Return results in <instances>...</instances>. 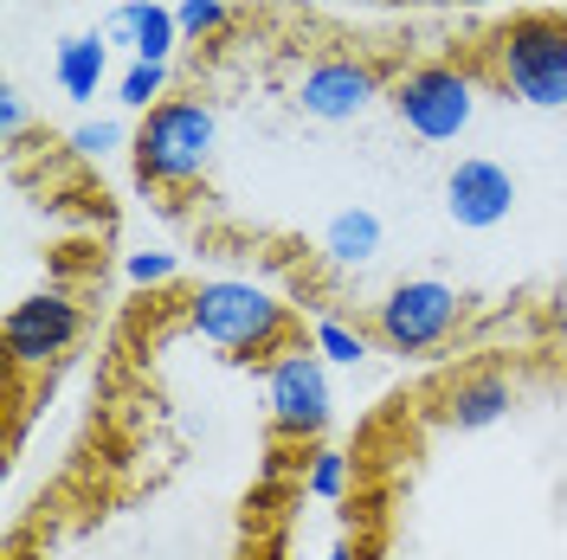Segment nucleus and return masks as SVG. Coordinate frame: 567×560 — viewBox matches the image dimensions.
<instances>
[{
    "label": "nucleus",
    "instance_id": "1",
    "mask_svg": "<svg viewBox=\"0 0 567 560\" xmlns=\"http://www.w3.org/2000/svg\"><path fill=\"white\" fill-rule=\"evenodd\" d=\"M187 329H194L200 342H213V349L251 361V354H278L284 349L290 310L251 278H207L194 297H187Z\"/></svg>",
    "mask_w": 567,
    "mask_h": 560
},
{
    "label": "nucleus",
    "instance_id": "2",
    "mask_svg": "<svg viewBox=\"0 0 567 560\" xmlns=\"http://www.w3.org/2000/svg\"><path fill=\"white\" fill-rule=\"evenodd\" d=\"M213 148H219V116L200 97H162L155 110H142L136 123V175L148 187H194L213 168Z\"/></svg>",
    "mask_w": 567,
    "mask_h": 560
},
{
    "label": "nucleus",
    "instance_id": "3",
    "mask_svg": "<svg viewBox=\"0 0 567 560\" xmlns=\"http://www.w3.org/2000/svg\"><path fill=\"white\" fill-rule=\"evenodd\" d=\"M491 71L516 104L567 110V20H555V13L509 20L491 45Z\"/></svg>",
    "mask_w": 567,
    "mask_h": 560
},
{
    "label": "nucleus",
    "instance_id": "4",
    "mask_svg": "<svg viewBox=\"0 0 567 560\" xmlns=\"http://www.w3.org/2000/svg\"><path fill=\"white\" fill-rule=\"evenodd\" d=\"M388 104L420 142H458L471 129V116H477V77L464 65L432 59V65H413L393 77Z\"/></svg>",
    "mask_w": 567,
    "mask_h": 560
},
{
    "label": "nucleus",
    "instance_id": "5",
    "mask_svg": "<svg viewBox=\"0 0 567 560\" xmlns=\"http://www.w3.org/2000/svg\"><path fill=\"white\" fill-rule=\"evenodd\" d=\"M458 315H464V303L445 278H406L374 303V335L393 354H425L439 342H452Z\"/></svg>",
    "mask_w": 567,
    "mask_h": 560
},
{
    "label": "nucleus",
    "instance_id": "6",
    "mask_svg": "<svg viewBox=\"0 0 567 560\" xmlns=\"http://www.w3.org/2000/svg\"><path fill=\"white\" fill-rule=\"evenodd\" d=\"M265 413L284 438H322L336 419V393H329V361L317 349H284L265 367Z\"/></svg>",
    "mask_w": 567,
    "mask_h": 560
},
{
    "label": "nucleus",
    "instance_id": "7",
    "mask_svg": "<svg viewBox=\"0 0 567 560\" xmlns=\"http://www.w3.org/2000/svg\"><path fill=\"white\" fill-rule=\"evenodd\" d=\"M78 335H84V310L71 303L65 290H33V297H20V303L7 310V322H0V342H7L13 374L52 367Z\"/></svg>",
    "mask_w": 567,
    "mask_h": 560
},
{
    "label": "nucleus",
    "instance_id": "8",
    "mask_svg": "<svg viewBox=\"0 0 567 560\" xmlns=\"http://www.w3.org/2000/svg\"><path fill=\"white\" fill-rule=\"evenodd\" d=\"M381 97H388L381 71L368 65V59H349V52H329L317 65H303V77H297V110L317 116V123H354Z\"/></svg>",
    "mask_w": 567,
    "mask_h": 560
},
{
    "label": "nucleus",
    "instance_id": "9",
    "mask_svg": "<svg viewBox=\"0 0 567 560\" xmlns=\"http://www.w3.org/2000/svg\"><path fill=\"white\" fill-rule=\"evenodd\" d=\"M509 207H516V175L503 162H491V155H464L458 168L445 175V212H452V226H464V232L503 226Z\"/></svg>",
    "mask_w": 567,
    "mask_h": 560
},
{
    "label": "nucleus",
    "instance_id": "10",
    "mask_svg": "<svg viewBox=\"0 0 567 560\" xmlns=\"http://www.w3.org/2000/svg\"><path fill=\"white\" fill-rule=\"evenodd\" d=\"M104 39L110 45H123L130 59H148V65H168L181 45V20L175 7H162V0H116L104 20Z\"/></svg>",
    "mask_w": 567,
    "mask_h": 560
},
{
    "label": "nucleus",
    "instance_id": "11",
    "mask_svg": "<svg viewBox=\"0 0 567 560\" xmlns=\"http://www.w3.org/2000/svg\"><path fill=\"white\" fill-rule=\"evenodd\" d=\"M509 406H516V386H509V374L477 367V374H458V381L445 386L439 419L452 425V432H491V425L509 419Z\"/></svg>",
    "mask_w": 567,
    "mask_h": 560
},
{
    "label": "nucleus",
    "instance_id": "12",
    "mask_svg": "<svg viewBox=\"0 0 567 560\" xmlns=\"http://www.w3.org/2000/svg\"><path fill=\"white\" fill-rule=\"evenodd\" d=\"M104 77H110V39L104 27L97 33H71L52 45V84L65 91L71 104H91L97 91H104Z\"/></svg>",
    "mask_w": 567,
    "mask_h": 560
},
{
    "label": "nucleus",
    "instance_id": "13",
    "mask_svg": "<svg viewBox=\"0 0 567 560\" xmlns=\"http://www.w3.org/2000/svg\"><path fill=\"white\" fill-rule=\"evenodd\" d=\"M322 251H329V265H349V271L374 265L381 258V219L368 207H342L322 226Z\"/></svg>",
    "mask_w": 567,
    "mask_h": 560
},
{
    "label": "nucleus",
    "instance_id": "14",
    "mask_svg": "<svg viewBox=\"0 0 567 560\" xmlns=\"http://www.w3.org/2000/svg\"><path fill=\"white\" fill-rule=\"evenodd\" d=\"M168 97V65H148V59H130L123 77H116V104L123 110H155Z\"/></svg>",
    "mask_w": 567,
    "mask_h": 560
},
{
    "label": "nucleus",
    "instance_id": "15",
    "mask_svg": "<svg viewBox=\"0 0 567 560\" xmlns=\"http://www.w3.org/2000/svg\"><path fill=\"white\" fill-rule=\"evenodd\" d=\"M303 490L317 496V502H342V496H349V452L317 445L310 464H303Z\"/></svg>",
    "mask_w": 567,
    "mask_h": 560
},
{
    "label": "nucleus",
    "instance_id": "16",
    "mask_svg": "<svg viewBox=\"0 0 567 560\" xmlns=\"http://www.w3.org/2000/svg\"><path fill=\"white\" fill-rule=\"evenodd\" d=\"M310 349L322 361H336V367H354V361H368V335L349 329V322H336V315H322L317 329H310Z\"/></svg>",
    "mask_w": 567,
    "mask_h": 560
},
{
    "label": "nucleus",
    "instance_id": "17",
    "mask_svg": "<svg viewBox=\"0 0 567 560\" xmlns=\"http://www.w3.org/2000/svg\"><path fill=\"white\" fill-rule=\"evenodd\" d=\"M123 142H136L116 116H84L78 129H71V155H84V162H104V155H116Z\"/></svg>",
    "mask_w": 567,
    "mask_h": 560
},
{
    "label": "nucleus",
    "instance_id": "18",
    "mask_svg": "<svg viewBox=\"0 0 567 560\" xmlns=\"http://www.w3.org/2000/svg\"><path fill=\"white\" fill-rule=\"evenodd\" d=\"M175 20H181V39H213L226 33V0H181Z\"/></svg>",
    "mask_w": 567,
    "mask_h": 560
},
{
    "label": "nucleus",
    "instance_id": "19",
    "mask_svg": "<svg viewBox=\"0 0 567 560\" xmlns=\"http://www.w3.org/2000/svg\"><path fill=\"white\" fill-rule=\"evenodd\" d=\"M123 271H130V283H142V290H148V283H168L181 271V258L175 251H130V265H123Z\"/></svg>",
    "mask_w": 567,
    "mask_h": 560
},
{
    "label": "nucleus",
    "instance_id": "20",
    "mask_svg": "<svg viewBox=\"0 0 567 560\" xmlns=\"http://www.w3.org/2000/svg\"><path fill=\"white\" fill-rule=\"evenodd\" d=\"M27 123H33V110H27V91H20V84H0V136L20 142V136H27Z\"/></svg>",
    "mask_w": 567,
    "mask_h": 560
},
{
    "label": "nucleus",
    "instance_id": "21",
    "mask_svg": "<svg viewBox=\"0 0 567 560\" xmlns=\"http://www.w3.org/2000/svg\"><path fill=\"white\" fill-rule=\"evenodd\" d=\"M548 315H555V329H561V335H567V283H561V290H555V310H548Z\"/></svg>",
    "mask_w": 567,
    "mask_h": 560
},
{
    "label": "nucleus",
    "instance_id": "22",
    "mask_svg": "<svg viewBox=\"0 0 567 560\" xmlns=\"http://www.w3.org/2000/svg\"><path fill=\"white\" fill-rule=\"evenodd\" d=\"M322 560H354V554H349V541H336V548H329Z\"/></svg>",
    "mask_w": 567,
    "mask_h": 560
},
{
    "label": "nucleus",
    "instance_id": "23",
    "mask_svg": "<svg viewBox=\"0 0 567 560\" xmlns=\"http://www.w3.org/2000/svg\"><path fill=\"white\" fill-rule=\"evenodd\" d=\"M374 560H400V554H374Z\"/></svg>",
    "mask_w": 567,
    "mask_h": 560
}]
</instances>
